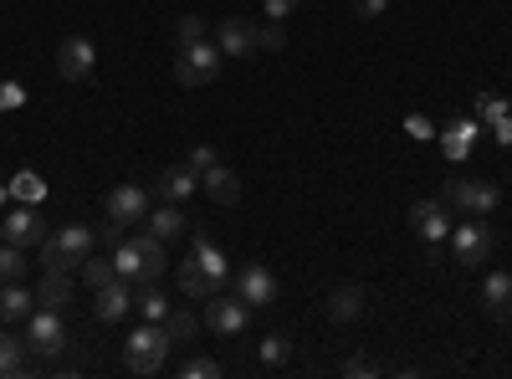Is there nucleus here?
<instances>
[{
	"label": "nucleus",
	"mask_w": 512,
	"mask_h": 379,
	"mask_svg": "<svg viewBox=\"0 0 512 379\" xmlns=\"http://www.w3.org/2000/svg\"><path fill=\"white\" fill-rule=\"evenodd\" d=\"M169 328L164 323H139L134 333H128V344H123V364L134 369V374H159L164 359H169Z\"/></svg>",
	"instance_id": "7ed1b4c3"
},
{
	"label": "nucleus",
	"mask_w": 512,
	"mask_h": 379,
	"mask_svg": "<svg viewBox=\"0 0 512 379\" xmlns=\"http://www.w3.org/2000/svg\"><path fill=\"white\" fill-rule=\"evenodd\" d=\"M123 241H128V226H123V221H108V226H103V236H98V246H103V251H118Z\"/></svg>",
	"instance_id": "4c0bfd02"
},
{
	"label": "nucleus",
	"mask_w": 512,
	"mask_h": 379,
	"mask_svg": "<svg viewBox=\"0 0 512 379\" xmlns=\"http://www.w3.org/2000/svg\"><path fill=\"white\" fill-rule=\"evenodd\" d=\"M216 47H221V57H256V26L241 16L216 21Z\"/></svg>",
	"instance_id": "4468645a"
},
{
	"label": "nucleus",
	"mask_w": 512,
	"mask_h": 379,
	"mask_svg": "<svg viewBox=\"0 0 512 379\" xmlns=\"http://www.w3.org/2000/svg\"><path fill=\"white\" fill-rule=\"evenodd\" d=\"M180 374H185V379H221V364H216V359H205V354H195V359L180 364Z\"/></svg>",
	"instance_id": "c9c22d12"
},
{
	"label": "nucleus",
	"mask_w": 512,
	"mask_h": 379,
	"mask_svg": "<svg viewBox=\"0 0 512 379\" xmlns=\"http://www.w3.org/2000/svg\"><path fill=\"white\" fill-rule=\"evenodd\" d=\"M344 374H349V379H374V374H379V364H374V359H349V364H344Z\"/></svg>",
	"instance_id": "a19ab883"
},
{
	"label": "nucleus",
	"mask_w": 512,
	"mask_h": 379,
	"mask_svg": "<svg viewBox=\"0 0 512 379\" xmlns=\"http://www.w3.org/2000/svg\"><path fill=\"white\" fill-rule=\"evenodd\" d=\"M482 298H487L492 313H502V308L512 303V272H492V277L482 282Z\"/></svg>",
	"instance_id": "bb28decb"
},
{
	"label": "nucleus",
	"mask_w": 512,
	"mask_h": 379,
	"mask_svg": "<svg viewBox=\"0 0 512 379\" xmlns=\"http://www.w3.org/2000/svg\"><path fill=\"white\" fill-rule=\"evenodd\" d=\"M21 103H26L21 82H0V113H6V108H21Z\"/></svg>",
	"instance_id": "58836bf2"
},
{
	"label": "nucleus",
	"mask_w": 512,
	"mask_h": 379,
	"mask_svg": "<svg viewBox=\"0 0 512 379\" xmlns=\"http://www.w3.org/2000/svg\"><path fill=\"white\" fill-rule=\"evenodd\" d=\"M195 185H200V175L190 170V164H175V170H164V175L154 180V195L169 200V205H180L185 195H195Z\"/></svg>",
	"instance_id": "f3484780"
},
{
	"label": "nucleus",
	"mask_w": 512,
	"mask_h": 379,
	"mask_svg": "<svg viewBox=\"0 0 512 379\" xmlns=\"http://www.w3.org/2000/svg\"><path fill=\"white\" fill-rule=\"evenodd\" d=\"M410 226H415L420 241L441 246V241L451 236V226H456V210H451L446 200H415V205H410Z\"/></svg>",
	"instance_id": "6e6552de"
},
{
	"label": "nucleus",
	"mask_w": 512,
	"mask_h": 379,
	"mask_svg": "<svg viewBox=\"0 0 512 379\" xmlns=\"http://www.w3.org/2000/svg\"><path fill=\"white\" fill-rule=\"evenodd\" d=\"M282 47H287V31H282V21L256 26V52H282Z\"/></svg>",
	"instance_id": "f704fd0d"
},
{
	"label": "nucleus",
	"mask_w": 512,
	"mask_h": 379,
	"mask_svg": "<svg viewBox=\"0 0 512 379\" xmlns=\"http://www.w3.org/2000/svg\"><path fill=\"white\" fill-rule=\"evenodd\" d=\"M36 303L62 313V308L72 303V277H67V272H47V277H41V287H36Z\"/></svg>",
	"instance_id": "5701e85b"
},
{
	"label": "nucleus",
	"mask_w": 512,
	"mask_h": 379,
	"mask_svg": "<svg viewBox=\"0 0 512 379\" xmlns=\"http://www.w3.org/2000/svg\"><path fill=\"white\" fill-rule=\"evenodd\" d=\"M210 164H216V149H205V144H200V149H190V170H195V175H205Z\"/></svg>",
	"instance_id": "79ce46f5"
},
{
	"label": "nucleus",
	"mask_w": 512,
	"mask_h": 379,
	"mask_svg": "<svg viewBox=\"0 0 512 379\" xmlns=\"http://www.w3.org/2000/svg\"><path fill=\"white\" fill-rule=\"evenodd\" d=\"M210 333H226V339H231V333H241L246 323H251V308L241 303V298H221V292H216V298H205V318H200Z\"/></svg>",
	"instance_id": "9d476101"
},
{
	"label": "nucleus",
	"mask_w": 512,
	"mask_h": 379,
	"mask_svg": "<svg viewBox=\"0 0 512 379\" xmlns=\"http://www.w3.org/2000/svg\"><path fill=\"white\" fill-rule=\"evenodd\" d=\"M472 118H477V123H497V118H507V103H502L497 93H477V98H472Z\"/></svg>",
	"instance_id": "7c9ffc66"
},
{
	"label": "nucleus",
	"mask_w": 512,
	"mask_h": 379,
	"mask_svg": "<svg viewBox=\"0 0 512 379\" xmlns=\"http://www.w3.org/2000/svg\"><path fill=\"white\" fill-rule=\"evenodd\" d=\"M292 11H297V0H267V16L272 21H287Z\"/></svg>",
	"instance_id": "37998d69"
},
{
	"label": "nucleus",
	"mask_w": 512,
	"mask_h": 379,
	"mask_svg": "<svg viewBox=\"0 0 512 379\" xmlns=\"http://www.w3.org/2000/svg\"><path fill=\"white\" fill-rule=\"evenodd\" d=\"M11 195H16V200H26V205H36L41 195H47V185H41V175H36V170H21V175L11 180Z\"/></svg>",
	"instance_id": "c756f323"
},
{
	"label": "nucleus",
	"mask_w": 512,
	"mask_h": 379,
	"mask_svg": "<svg viewBox=\"0 0 512 379\" xmlns=\"http://www.w3.org/2000/svg\"><path fill=\"white\" fill-rule=\"evenodd\" d=\"M205 36H210L205 16H180L175 21V47H190V41H205Z\"/></svg>",
	"instance_id": "473e14b6"
},
{
	"label": "nucleus",
	"mask_w": 512,
	"mask_h": 379,
	"mask_svg": "<svg viewBox=\"0 0 512 379\" xmlns=\"http://www.w3.org/2000/svg\"><path fill=\"white\" fill-rule=\"evenodd\" d=\"M31 292L21 287V282H0V323H21V318H31Z\"/></svg>",
	"instance_id": "412c9836"
},
{
	"label": "nucleus",
	"mask_w": 512,
	"mask_h": 379,
	"mask_svg": "<svg viewBox=\"0 0 512 379\" xmlns=\"http://www.w3.org/2000/svg\"><path fill=\"white\" fill-rule=\"evenodd\" d=\"M446 241H451V251H456L461 267H482V262L492 257V246H497V231L487 226V216H466V221L451 226Z\"/></svg>",
	"instance_id": "39448f33"
},
{
	"label": "nucleus",
	"mask_w": 512,
	"mask_h": 379,
	"mask_svg": "<svg viewBox=\"0 0 512 379\" xmlns=\"http://www.w3.org/2000/svg\"><path fill=\"white\" fill-rule=\"evenodd\" d=\"M26 349L41 354V359H57L67 349V328H62V313L57 308H41L26 318Z\"/></svg>",
	"instance_id": "0eeeda50"
},
{
	"label": "nucleus",
	"mask_w": 512,
	"mask_h": 379,
	"mask_svg": "<svg viewBox=\"0 0 512 379\" xmlns=\"http://www.w3.org/2000/svg\"><path fill=\"white\" fill-rule=\"evenodd\" d=\"M169 241H159L154 231H134L118 251H113V267H118V277H128L134 287H144V282H159L164 272H169V251H164Z\"/></svg>",
	"instance_id": "f257e3e1"
},
{
	"label": "nucleus",
	"mask_w": 512,
	"mask_h": 379,
	"mask_svg": "<svg viewBox=\"0 0 512 379\" xmlns=\"http://www.w3.org/2000/svg\"><path fill=\"white\" fill-rule=\"evenodd\" d=\"M134 313H139L144 323H164V318H169V298H164L154 282H144V287L134 292Z\"/></svg>",
	"instance_id": "b1692460"
},
{
	"label": "nucleus",
	"mask_w": 512,
	"mask_h": 379,
	"mask_svg": "<svg viewBox=\"0 0 512 379\" xmlns=\"http://www.w3.org/2000/svg\"><path fill=\"white\" fill-rule=\"evenodd\" d=\"M507 318H512V303H507Z\"/></svg>",
	"instance_id": "49530a36"
},
{
	"label": "nucleus",
	"mask_w": 512,
	"mask_h": 379,
	"mask_svg": "<svg viewBox=\"0 0 512 379\" xmlns=\"http://www.w3.org/2000/svg\"><path fill=\"white\" fill-rule=\"evenodd\" d=\"M113 277H118V267H113V262H103V257H88V262H82V282H88L93 292H98V287H108Z\"/></svg>",
	"instance_id": "2f4dec72"
},
{
	"label": "nucleus",
	"mask_w": 512,
	"mask_h": 379,
	"mask_svg": "<svg viewBox=\"0 0 512 379\" xmlns=\"http://www.w3.org/2000/svg\"><path fill=\"white\" fill-rule=\"evenodd\" d=\"M93 313H98L103 323L128 318V313H134V282H128V277H113L108 287H98V292H93Z\"/></svg>",
	"instance_id": "f8f14e48"
},
{
	"label": "nucleus",
	"mask_w": 512,
	"mask_h": 379,
	"mask_svg": "<svg viewBox=\"0 0 512 379\" xmlns=\"http://www.w3.org/2000/svg\"><path fill=\"white\" fill-rule=\"evenodd\" d=\"M200 185H205V195L216 200V205H236V200H241V180H236V170H226L221 159L200 175Z\"/></svg>",
	"instance_id": "dca6fc26"
},
{
	"label": "nucleus",
	"mask_w": 512,
	"mask_h": 379,
	"mask_svg": "<svg viewBox=\"0 0 512 379\" xmlns=\"http://www.w3.org/2000/svg\"><path fill=\"white\" fill-rule=\"evenodd\" d=\"M144 216H149V190H139V185H118V190H108V221L134 226V221H144Z\"/></svg>",
	"instance_id": "2eb2a0df"
},
{
	"label": "nucleus",
	"mask_w": 512,
	"mask_h": 379,
	"mask_svg": "<svg viewBox=\"0 0 512 379\" xmlns=\"http://www.w3.org/2000/svg\"><path fill=\"white\" fill-rule=\"evenodd\" d=\"M98 251V236L88 231V226H62L57 236H47L41 241V267L47 272H82V262H88Z\"/></svg>",
	"instance_id": "f03ea898"
},
{
	"label": "nucleus",
	"mask_w": 512,
	"mask_h": 379,
	"mask_svg": "<svg viewBox=\"0 0 512 379\" xmlns=\"http://www.w3.org/2000/svg\"><path fill=\"white\" fill-rule=\"evenodd\" d=\"M26 246H16V241H6L0 246V282H21L26 277V257H21Z\"/></svg>",
	"instance_id": "c85d7f7f"
},
{
	"label": "nucleus",
	"mask_w": 512,
	"mask_h": 379,
	"mask_svg": "<svg viewBox=\"0 0 512 379\" xmlns=\"http://www.w3.org/2000/svg\"><path fill=\"white\" fill-rule=\"evenodd\" d=\"M11 200V185H0V205H6Z\"/></svg>",
	"instance_id": "a18cd8bd"
},
{
	"label": "nucleus",
	"mask_w": 512,
	"mask_h": 379,
	"mask_svg": "<svg viewBox=\"0 0 512 379\" xmlns=\"http://www.w3.org/2000/svg\"><path fill=\"white\" fill-rule=\"evenodd\" d=\"M180 292H185V298H200V303H205V298H216V292H221V287H216V277H210V272L200 267V257H195V251H190L185 262H180Z\"/></svg>",
	"instance_id": "a211bd4d"
},
{
	"label": "nucleus",
	"mask_w": 512,
	"mask_h": 379,
	"mask_svg": "<svg viewBox=\"0 0 512 379\" xmlns=\"http://www.w3.org/2000/svg\"><path fill=\"white\" fill-rule=\"evenodd\" d=\"M26 369V344L11 333V323L0 328V379H11V374H21Z\"/></svg>",
	"instance_id": "393cba45"
},
{
	"label": "nucleus",
	"mask_w": 512,
	"mask_h": 379,
	"mask_svg": "<svg viewBox=\"0 0 512 379\" xmlns=\"http://www.w3.org/2000/svg\"><path fill=\"white\" fill-rule=\"evenodd\" d=\"M164 328H169V339H175V344H190L195 333H200V318H195V313H180V308H169Z\"/></svg>",
	"instance_id": "cd10ccee"
},
{
	"label": "nucleus",
	"mask_w": 512,
	"mask_h": 379,
	"mask_svg": "<svg viewBox=\"0 0 512 379\" xmlns=\"http://www.w3.org/2000/svg\"><path fill=\"white\" fill-rule=\"evenodd\" d=\"M354 16L359 21H379V16H390V0H354Z\"/></svg>",
	"instance_id": "e433bc0d"
},
{
	"label": "nucleus",
	"mask_w": 512,
	"mask_h": 379,
	"mask_svg": "<svg viewBox=\"0 0 512 379\" xmlns=\"http://www.w3.org/2000/svg\"><path fill=\"white\" fill-rule=\"evenodd\" d=\"M0 231H6V241H16V246H41L52 231H47V221L36 216V205H16L6 221H0Z\"/></svg>",
	"instance_id": "ddd939ff"
},
{
	"label": "nucleus",
	"mask_w": 512,
	"mask_h": 379,
	"mask_svg": "<svg viewBox=\"0 0 512 379\" xmlns=\"http://www.w3.org/2000/svg\"><path fill=\"white\" fill-rule=\"evenodd\" d=\"M287 359H292V344L282 339V333H267V339H262V364L267 369H282Z\"/></svg>",
	"instance_id": "72a5a7b5"
},
{
	"label": "nucleus",
	"mask_w": 512,
	"mask_h": 379,
	"mask_svg": "<svg viewBox=\"0 0 512 379\" xmlns=\"http://www.w3.org/2000/svg\"><path fill=\"white\" fill-rule=\"evenodd\" d=\"M144 221H149L144 231H154L159 241H175V236H185V226H190V221L180 216V210H175V205H169V200H164L159 210H149V216H144Z\"/></svg>",
	"instance_id": "4be33fe9"
},
{
	"label": "nucleus",
	"mask_w": 512,
	"mask_h": 379,
	"mask_svg": "<svg viewBox=\"0 0 512 379\" xmlns=\"http://www.w3.org/2000/svg\"><path fill=\"white\" fill-rule=\"evenodd\" d=\"M477 129H482L477 118H456V123H446V129H441V149H446V159H466V154H472Z\"/></svg>",
	"instance_id": "6ab92c4d"
},
{
	"label": "nucleus",
	"mask_w": 512,
	"mask_h": 379,
	"mask_svg": "<svg viewBox=\"0 0 512 379\" xmlns=\"http://www.w3.org/2000/svg\"><path fill=\"white\" fill-rule=\"evenodd\" d=\"M93 67H98V47H93L88 36H67L62 47H57V72H62L67 82L93 77Z\"/></svg>",
	"instance_id": "1a4fd4ad"
},
{
	"label": "nucleus",
	"mask_w": 512,
	"mask_h": 379,
	"mask_svg": "<svg viewBox=\"0 0 512 379\" xmlns=\"http://www.w3.org/2000/svg\"><path fill=\"white\" fill-rule=\"evenodd\" d=\"M492 139H497V144H512V113L492 123Z\"/></svg>",
	"instance_id": "c03bdc74"
},
{
	"label": "nucleus",
	"mask_w": 512,
	"mask_h": 379,
	"mask_svg": "<svg viewBox=\"0 0 512 379\" xmlns=\"http://www.w3.org/2000/svg\"><path fill=\"white\" fill-rule=\"evenodd\" d=\"M195 257H200V267H205L210 277H216V287L231 277V267H226V257H221V246H210L205 236H195Z\"/></svg>",
	"instance_id": "a878e982"
},
{
	"label": "nucleus",
	"mask_w": 512,
	"mask_h": 379,
	"mask_svg": "<svg viewBox=\"0 0 512 379\" xmlns=\"http://www.w3.org/2000/svg\"><path fill=\"white\" fill-rule=\"evenodd\" d=\"M405 134H410V139H436L431 118H420V113H410V118H405Z\"/></svg>",
	"instance_id": "ea45409f"
},
{
	"label": "nucleus",
	"mask_w": 512,
	"mask_h": 379,
	"mask_svg": "<svg viewBox=\"0 0 512 379\" xmlns=\"http://www.w3.org/2000/svg\"><path fill=\"white\" fill-rule=\"evenodd\" d=\"M236 298L246 308H272L277 303V277L267 267H241L236 272Z\"/></svg>",
	"instance_id": "9b49d317"
},
{
	"label": "nucleus",
	"mask_w": 512,
	"mask_h": 379,
	"mask_svg": "<svg viewBox=\"0 0 512 379\" xmlns=\"http://www.w3.org/2000/svg\"><path fill=\"white\" fill-rule=\"evenodd\" d=\"M441 200L451 210H461V216H492V210L502 205V190L492 180H446Z\"/></svg>",
	"instance_id": "423d86ee"
},
{
	"label": "nucleus",
	"mask_w": 512,
	"mask_h": 379,
	"mask_svg": "<svg viewBox=\"0 0 512 379\" xmlns=\"http://www.w3.org/2000/svg\"><path fill=\"white\" fill-rule=\"evenodd\" d=\"M221 72V47L216 41H190V47H175V82L180 88H205Z\"/></svg>",
	"instance_id": "20e7f679"
},
{
	"label": "nucleus",
	"mask_w": 512,
	"mask_h": 379,
	"mask_svg": "<svg viewBox=\"0 0 512 379\" xmlns=\"http://www.w3.org/2000/svg\"><path fill=\"white\" fill-rule=\"evenodd\" d=\"M359 313H364V287L349 282V287H333L328 292V318L333 323H354Z\"/></svg>",
	"instance_id": "aec40b11"
}]
</instances>
